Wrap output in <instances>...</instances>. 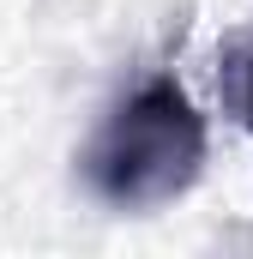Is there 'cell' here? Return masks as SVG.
<instances>
[{"instance_id": "1", "label": "cell", "mask_w": 253, "mask_h": 259, "mask_svg": "<svg viewBox=\"0 0 253 259\" xmlns=\"http://www.w3.org/2000/svg\"><path fill=\"white\" fill-rule=\"evenodd\" d=\"M211 127L175 72H151L103 115L85 145V187L115 211H157L205 175Z\"/></svg>"}, {"instance_id": "2", "label": "cell", "mask_w": 253, "mask_h": 259, "mask_svg": "<svg viewBox=\"0 0 253 259\" xmlns=\"http://www.w3.org/2000/svg\"><path fill=\"white\" fill-rule=\"evenodd\" d=\"M235 109H241V127L253 133V55L241 61V84H235Z\"/></svg>"}]
</instances>
